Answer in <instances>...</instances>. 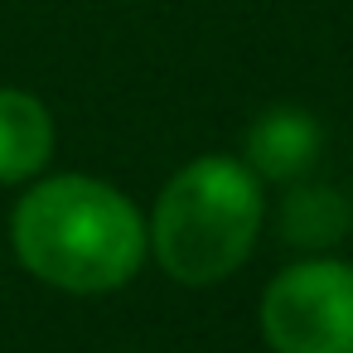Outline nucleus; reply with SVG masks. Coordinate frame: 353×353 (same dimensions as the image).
I'll list each match as a JSON object with an SVG mask.
<instances>
[{
	"mask_svg": "<svg viewBox=\"0 0 353 353\" xmlns=\"http://www.w3.org/2000/svg\"><path fill=\"white\" fill-rule=\"evenodd\" d=\"M261 334L271 353H353V266L305 256L271 276Z\"/></svg>",
	"mask_w": 353,
	"mask_h": 353,
	"instance_id": "7ed1b4c3",
	"label": "nucleus"
},
{
	"mask_svg": "<svg viewBox=\"0 0 353 353\" xmlns=\"http://www.w3.org/2000/svg\"><path fill=\"white\" fill-rule=\"evenodd\" d=\"M10 242L30 276L68 295L121 290L145 261V223L136 203L88 174L39 179L15 203Z\"/></svg>",
	"mask_w": 353,
	"mask_h": 353,
	"instance_id": "f257e3e1",
	"label": "nucleus"
},
{
	"mask_svg": "<svg viewBox=\"0 0 353 353\" xmlns=\"http://www.w3.org/2000/svg\"><path fill=\"white\" fill-rule=\"evenodd\" d=\"M54 160V117L25 88H0V184H30Z\"/></svg>",
	"mask_w": 353,
	"mask_h": 353,
	"instance_id": "20e7f679",
	"label": "nucleus"
},
{
	"mask_svg": "<svg viewBox=\"0 0 353 353\" xmlns=\"http://www.w3.org/2000/svg\"><path fill=\"white\" fill-rule=\"evenodd\" d=\"M348 228V203L324 189V184H310V189H295L285 199V213H281V232L295 242V247H329L339 242Z\"/></svg>",
	"mask_w": 353,
	"mask_h": 353,
	"instance_id": "423d86ee",
	"label": "nucleus"
},
{
	"mask_svg": "<svg viewBox=\"0 0 353 353\" xmlns=\"http://www.w3.org/2000/svg\"><path fill=\"white\" fill-rule=\"evenodd\" d=\"M319 145H324V131L310 112L271 107L247 131V165L256 179H295L300 170L314 165Z\"/></svg>",
	"mask_w": 353,
	"mask_h": 353,
	"instance_id": "39448f33",
	"label": "nucleus"
},
{
	"mask_svg": "<svg viewBox=\"0 0 353 353\" xmlns=\"http://www.w3.org/2000/svg\"><path fill=\"white\" fill-rule=\"evenodd\" d=\"M261 179L247 160L199 155L160 189L145 247L179 285L228 281L256 247L261 232Z\"/></svg>",
	"mask_w": 353,
	"mask_h": 353,
	"instance_id": "f03ea898",
	"label": "nucleus"
}]
</instances>
